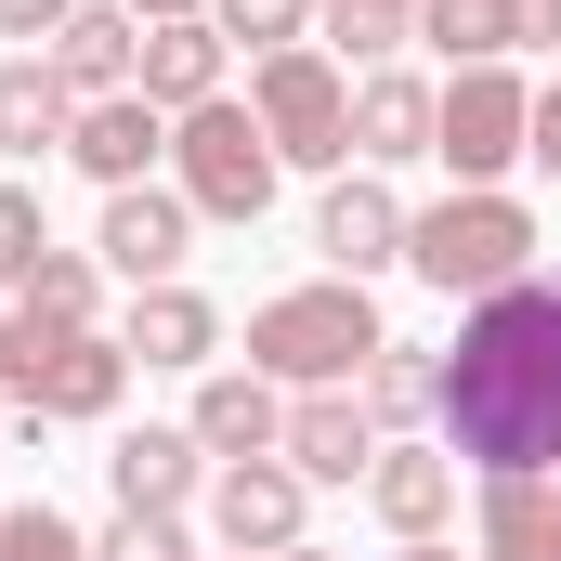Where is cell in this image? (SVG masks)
Masks as SVG:
<instances>
[{
    "label": "cell",
    "instance_id": "ac0fdd59",
    "mask_svg": "<svg viewBox=\"0 0 561 561\" xmlns=\"http://www.w3.org/2000/svg\"><path fill=\"white\" fill-rule=\"evenodd\" d=\"M483 561H561V470H496L483 483Z\"/></svg>",
    "mask_w": 561,
    "mask_h": 561
},
{
    "label": "cell",
    "instance_id": "f1b7e54d",
    "mask_svg": "<svg viewBox=\"0 0 561 561\" xmlns=\"http://www.w3.org/2000/svg\"><path fill=\"white\" fill-rule=\"evenodd\" d=\"M92 561H196V549H183V523H170V510H118V523L92 536Z\"/></svg>",
    "mask_w": 561,
    "mask_h": 561
},
{
    "label": "cell",
    "instance_id": "277c9868",
    "mask_svg": "<svg viewBox=\"0 0 561 561\" xmlns=\"http://www.w3.org/2000/svg\"><path fill=\"white\" fill-rule=\"evenodd\" d=\"M275 144H262V118L222 92V105H196V118H170V183H183V209L196 222H262L275 209Z\"/></svg>",
    "mask_w": 561,
    "mask_h": 561
},
{
    "label": "cell",
    "instance_id": "4316f807",
    "mask_svg": "<svg viewBox=\"0 0 561 561\" xmlns=\"http://www.w3.org/2000/svg\"><path fill=\"white\" fill-rule=\"evenodd\" d=\"M0 561H92V536L39 496V510H0Z\"/></svg>",
    "mask_w": 561,
    "mask_h": 561
},
{
    "label": "cell",
    "instance_id": "3957f363",
    "mask_svg": "<svg viewBox=\"0 0 561 561\" xmlns=\"http://www.w3.org/2000/svg\"><path fill=\"white\" fill-rule=\"evenodd\" d=\"M405 262H419L444 300H496V287L536 275V209L496 196V183H457L444 209H405Z\"/></svg>",
    "mask_w": 561,
    "mask_h": 561
},
{
    "label": "cell",
    "instance_id": "8992f818",
    "mask_svg": "<svg viewBox=\"0 0 561 561\" xmlns=\"http://www.w3.org/2000/svg\"><path fill=\"white\" fill-rule=\"evenodd\" d=\"M118 379H131V353H118L105 327H79V340H0V405H13L26 431L105 419V405H118Z\"/></svg>",
    "mask_w": 561,
    "mask_h": 561
},
{
    "label": "cell",
    "instance_id": "1f68e13d",
    "mask_svg": "<svg viewBox=\"0 0 561 561\" xmlns=\"http://www.w3.org/2000/svg\"><path fill=\"white\" fill-rule=\"evenodd\" d=\"M66 13H79V0H0V39H53Z\"/></svg>",
    "mask_w": 561,
    "mask_h": 561
},
{
    "label": "cell",
    "instance_id": "7402d4cb",
    "mask_svg": "<svg viewBox=\"0 0 561 561\" xmlns=\"http://www.w3.org/2000/svg\"><path fill=\"white\" fill-rule=\"evenodd\" d=\"M79 327H92V262H79V249H53L39 275L13 287V313H0V340H79Z\"/></svg>",
    "mask_w": 561,
    "mask_h": 561
},
{
    "label": "cell",
    "instance_id": "5b68a950",
    "mask_svg": "<svg viewBox=\"0 0 561 561\" xmlns=\"http://www.w3.org/2000/svg\"><path fill=\"white\" fill-rule=\"evenodd\" d=\"M249 118H262V144H275L287 170H353V79L327 53H262Z\"/></svg>",
    "mask_w": 561,
    "mask_h": 561
},
{
    "label": "cell",
    "instance_id": "5bb4252c",
    "mask_svg": "<svg viewBox=\"0 0 561 561\" xmlns=\"http://www.w3.org/2000/svg\"><path fill=\"white\" fill-rule=\"evenodd\" d=\"M66 157H79V170H92V183L118 196V183H144V170L170 157V118H157L144 92H105V105H79V131H66Z\"/></svg>",
    "mask_w": 561,
    "mask_h": 561
},
{
    "label": "cell",
    "instance_id": "e0dca14e",
    "mask_svg": "<svg viewBox=\"0 0 561 561\" xmlns=\"http://www.w3.org/2000/svg\"><path fill=\"white\" fill-rule=\"evenodd\" d=\"M431 79H405V66H379V79H353V157L366 170H392V157H431Z\"/></svg>",
    "mask_w": 561,
    "mask_h": 561
},
{
    "label": "cell",
    "instance_id": "52a82bcc",
    "mask_svg": "<svg viewBox=\"0 0 561 561\" xmlns=\"http://www.w3.org/2000/svg\"><path fill=\"white\" fill-rule=\"evenodd\" d=\"M523 131H536V92H523L510 66H457L444 105H431V157H444L457 183H496V170L523 157Z\"/></svg>",
    "mask_w": 561,
    "mask_h": 561
},
{
    "label": "cell",
    "instance_id": "83f0119b",
    "mask_svg": "<svg viewBox=\"0 0 561 561\" xmlns=\"http://www.w3.org/2000/svg\"><path fill=\"white\" fill-rule=\"evenodd\" d=\"M39 262H53V236H39V196H26V183H0V300L39 275Z\"/></svg>",
    "mask_w": 561,
    "mask_h": 561
},
{
    "label": "cell",
    "instance_id": "d4e9b609",
    "mask_svg": "<svg viewBox=\"0 0 561 561\" xmlns=\"http://www.w3.org/2000/svg\"><path fill=\"white\" fill-rule=\"evenodd\" d=\"M209 26H222V53L249 39V53H300L313 39V0H209Z\"/></svg>",
    "mask_w": 561,
    "mask_h": 561
},
{
    "label": "cell",
    "instance_id": "7a4b0ae2",
    "mask_svg": "<svg viewBox=\"0 0 561 561\" xmlns=\"http://www.w3.org/2000/svg\"><path fill=\"white\" fill-rule=\"evenodd\" d=\"M379 353H392V340H379V300H366L353 275L287 287V300H262V313H249V366H262L275 392H353Z\"/></svg>",
    "mask_w": 561,
    "mask_h": 561
},
{
    "label": "cell",
    "instance_id": "6da1fadb",
    "mask_svg": "<svg viewBox=\"0 0 561 561\" xmlns=\"http://www.w3.org/2000/svg\"><path fill=\"white\" fill-rule=\"evenodd\" d=\"M444 457L496 470H561V275H523L470 300L457 353H444Z\"/></svg>",
    "mask_w": 561,
    "mask_h": 561
},
{
    "label": "cell",
    "instance_id": "cb8c5ba5",
    "mask_svg": "<svg viewBox=\"0 0 561 561\" xmlns=\"http://www.w3.org/2000/svg\"><path fill=\"white\" fill-rule=\"evenodd\" d=\"M313 26H327L340 53H366V66H392V53L419 39V0H313Z\"/></svg>",
    "mask_w": 561,
    "mask_h": 561
},
{
    "label": "cell",
    "instance_id": "603a6c76",
    "mask_svg": "<svg viewBox=\"0 0 561 561\" xmlns=\"http://www.w3.org/2000/svg\"><path fill=\"white\" fill-rule=\"evenodd\" d=\"M419 39L444 66H510V0H419Z\"/></svg>",
    "mask_w": 561,
    "mask_h": 561
},
{
    "label": "cell",
    "instance_id": "484cf974",
    "mask_svg": "<svg viewBox=\"0 0 561 561\" xmlns=\"http://www.w3.org/2000/svg\"><path fill=\"white\" fill-rule=\"evenodd\" d=\"M431 405H444V366H431V353H405V340H392V353L366 366V419H431Z\"/></svg>",
    "mask_w": 561,
    "mask_h": 561
},
{
    "label": "cell",
    "instance_id": "9c48e42d",
    "mask_svg": "<svg viewBox=\"0 0 561 561\" xmlns=\"http://www.w3.org/2000/svg\"><path fill=\"white\" fill-rule=\"evenodd\" d=\"M183 236H196V209H183V183H118L105 196V275H131V287H170L183 275Z\"/></svg>",
    "mask_w": 561,
    "mask_h": 561
},
{
    "label": "cell",
    "instance_id": "7c38bea8",
    "mask_svg": "<svg viewBox=\"0 0 561 561\" xmlns=\"http://www.w3.org/2000/svg\"><path fill=\"white\" fill-rule=\"evenodd\" d=\"M275 457L300 470V483H366V470H379V419H366L353 392H300Z\"/></svg>",
    "mask_w": 561,
    "mask_h": 561
},
{
    "label": "cell",
    "instance_id": "ba28073f",
    "mask_svg": "<svg viewBox=\"0 0 561 561\" xmlns=\"http://www.w3.org/2000/svg\"><path fill=\"white\" fill-rule=\"evenodd\" d=\"M300 470L287 457H222V483H209V523H222V549L236 561H275V549H300Z\"/></svg>",
    "mask_w": 561,
    "mask_h": 561
},
{
    "label": "cell",
    "instance_id": "4dcf8cb0",
    "mask_svg": "<svg viewBox=\"0 0 561 561\" xmlns=\"http://www.w3.org/2000/svg\"><path fill=\"white\" fill-rule=\"evenodd\" d=\"M523 157H536V170H549V183H561V79H549V92H536V131H523Z\"/></svg>",
    "mask_w": 561,
    "mask_h": 561
},
{
    "label": "cell",
    "instance_id": "4fadbf2b",
    "mask_svg": "<svg viewBox=\"0 0 561 561\" xmlns=\"http://www.w3.org/2000/svg\"><path fill=\"white\" fill-rule=\"evenodd\" d=\"M131 92L157 105V118H196V105H222V26H209V13H183V26H144Z\"/></svg>",
    "mask_w": 561,
    "mask_h": 561
},
{
    "label": "cell",
    "instance_id": "8fae6325",
    "mask_svg": "<svg viewBox=\"0 0 561 561\" xmlns=\"http://www.w3.org/2000/svg\"><path fill=\"white\" fill-rule=\"evenodd\" d=\"M131 66H144V13H131V0H79V13L53 26V79H66L79 105L131 92Z\"/></svg>",
    "mask_w": 561,
    "mask_h": 561
},
{
    "label": "cell",
    "instance_id": "e575fe53",
    "mask_svg": "<svg viewBox=\"0 0 561 561\" xmlns=\"http://www.w3.org/2000/svg\"><path fill=\"white\" fill-rule=\"evenodd\" d=\"M275 561H327V549H275Z\"/></svg>",
    "mask_w": 561,
    "mask_h": 561
},
{
    "label": "cell",
    "instance_id": "ffe728a7",
    "mask_svg": "<svg viewBox=\"0 0 561 561\" xmlns=\"http://www.w3.org/2000/svg\"><path fill=\"white\" fill-rule=\"evenodd\" d=\"M66 131H79V92L53 79V53H13L0 66V157H53Z\"/></svg>",
    "mask_w": 561,
    "mask_h": 561
},
{
    "label": "cell",
    "instance_id": "2e32d148",
    "mask_svg": "<svg viewBox=\"0 0 561 561\" xmlns=\"http://www.w3.org/2000/svg\"><path fill=\"white\" fill-rule=\"evenodd\" d=\"M196 444H209V457H275L287 444V392L275 379H262V366H222V379H209V392H196Z\"/></svg>",
    "mask_w": 561,
    "mask_h": 561
},
{
    "label": "cell",
    "instance_id": "30bf717a",
    "mask_svg": "<svg viewBox=\"0 0 561 561\" xmlns=\"http://www.w3.org/2000/svg\"><path fill=\"white\" fill-rule=\"evenodd\" d=\"M313 249L366 287L379 262H405V196H392L379 170H340V183H327V209H313Z\"/></svg>",
    "mask_w": 561,
    "mask_h": 561
},
{
    "label": "cell",
    "instance_id": "d6a6232c",
    "mask_svg": "<svg viewBox=\"0 0 561 561\" xmlns=\"http://www.w3.org/2000/svg\"><path fill=\"white\" fill-rule=\"evenodd\" d=\"M131 13L144 26H183V13H209V0H131Z\"/></svg>",
    "mask_w": 561,
    "mask_h": 561
},
{
    "label": "cell",
    "instance_id": "9a60e30c",
    "mask_svg": "<svg viewBox=\"0 0 561 561\" xmlns=\"http://www.w3.org/2000/svg\"><path fill=\"white\" fill-rule=\"evenodd\" d=\"M366 496H379V523H392L405 549H431V536H444V510H457V457H444V444H379Z\"/></svg>",
    "mask_w": 561,
    "mask_h": 561
},
{
    "label": "cell",
    "instance_id": "44dd1931",
    "mask_svg": "<svg viewBox=\"0 0 561 561\" xmlns=\"http://www.w3.org/2000/svg\"><path fill=\"white\" fill-rule=\"evenodd\" d=\"M118 510H183L196 483H209V444L196 431H118Z\"/></svg>",
    "mask_w": 561,
    "mask_h": 561
},
{
    "label": "cell",
    "instance_id": "d6986e66",
    "mask_svg": "<svg viewBox=\"0 0 561 561\" xmlns=\"http://www.w3.org/2000/svg\"><path fill=\"white\" fill-rule=\"evenodd\" d=\"M118 353H144V366H209L222 353V313L196 300V287H131V327H118Z\"/></svg>",
    "mask_w": 561,
    "mask_h": 561
},
{
    "label": "cell",
    "instance_id": "f546056e",
    "mask_svg": "<svg viewBox=\"0 0 561 561\" xmlns=\"http://www.w3.org/2000/svg\"><path fill=\"white\" fill-rule=\"evenodd\" d=\"M510 53H561V0H510Z\"/></svg>",
    "mask_w": 561,
    "mask_h": 561
},
{
    "label": "cell",
    "instance_id": "836d02e7",
    "mask_svg": "<svg viewBox=\"0 0 561 561\" xmlns=\"http://www.w3.org/2000/svg\"><path fill=\"white\" fill-rule=\"evenodd\" d=\"M405 561H457V549H405Z\"/></svg>",
    "mask_w": 561,
    "mask_h": 561
}]
</instances>
